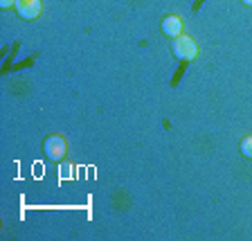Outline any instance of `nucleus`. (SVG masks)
<instances>
[{
	"mask_svg": "<svg viewBox=\"0 0 252 241\" xmlns=\"http://www.w3.org/2000/svg\"><path fill=\"white\" fill-rule=\"evenodd\" d=\"M173 54H176V59H180V61H194L196 54H198V45H196L194 38L185 36V34H180V36L173 38V45H171Z\"/></svg>",
	"mask_w": 252,
	"mask_h": 241,
	"instance_id": "nucleus-1",
	"label": "nucleus"
},
{
	"mask_svg": "<svg viewBox=\"0 0 252 241\" xmlns=\"http://www.w3.org/2000/svg\"><path fill=\"white\" fill-rule=\"evenodd\" d=\"M65 140H63L61 136H50L45 142H43V151H45V156L52 160V163H59V160H63V156H65Z\"/></svg>",
	"mask_w": 252,
	"mask_h": 241,
	"instance_id": "nucleus-2",
	"label": "nucleus"
},
{
	"mask_svg": "<svg viewBox=\"0 0 252 241\" xmlns=\"http://www.w3.org/2000/svg\"><path fill=\"white\" fill-rule=\"evenodd\" d=\"M14 7H16V11H18V16L25 18V21H34V18H38L43 11L41 0H16Z\"/></svg>",
	"mask_w": 252,
	"mask_h": 241,
	"instance_id": "nucleus-3",
	"label": "nucleus"
},
{
	"mask_svg": "<svg viewBox=\"0 0 252 241\" xmlns=\"http://www.w3.org/2000/svg\"><path fill=\"white\" fill-rule=\"evenodd\" d=\"M162 32H164V36H180L183 34V18L180 16H167L162 21Z\"/></svg>",
	"mask_w": 252,
	"mask_h": 241,
	"instance_id": "nucleus-4",
	"label": "nucleus"
},
{
	"mask_svg": "<svg viewBox=\"0 0 252 241\" xmlns=\"http://www.w3.org/2000/svg\"><path fill=\"white\" fill-rule=\"evenodd\" d=\"M241 153L252 160V136H248V138H243L241 140Z\"/></svg>",
	"mask_w": 252,
	"mask_h": 241,
	"instance_id": "nucleus-5",
	"label": "nucleus"
},
{
	"mask_svg": "<svg viewBox=\"0 0 252 241\" xmlns=\"http://www.w3.org/2000/svg\"><path fill=\"white\" fill-rule=\"evenodd\" d=\"M16 5V0H0V7L2 9H7V7H14Z\"/></svg>",
	"mask_w": 252,
	"mask_h": 241,
	"instance_id": "nucleus-6",
	"label": "nucleus"
},
{
	"mask_svg": "<svg viewBox=\"0 0 252 241\" xmlns=\"http://www.w3.org/2000/svg\"><path fill=\"white\" fill-rule=\"evenodd\" d=\"M243 5H248V7H252V0H243Z\"/></svg>",
	"mask_w": 252,
	"mask_h": 241,
	"instance_id": "nucleus-7",
	"label": "nucleus"
}]
</instances>
